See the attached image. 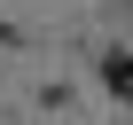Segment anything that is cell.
<instances>
[{
  "instance_id": "1",
  "label": "cell",
  "mask_w": 133,
  "mask_h": 125,
  "mask_svg": "<svg viewBox=\"0 0 133 125\" xmlns=\"http://www.w3.org/2000/svg\"><path fill=\"white\" fill-rule=\"evenodd\" d=\"M102 86H110V94H133V63H125V47L102 55Z\"/></svg>"
}]
</instances>
